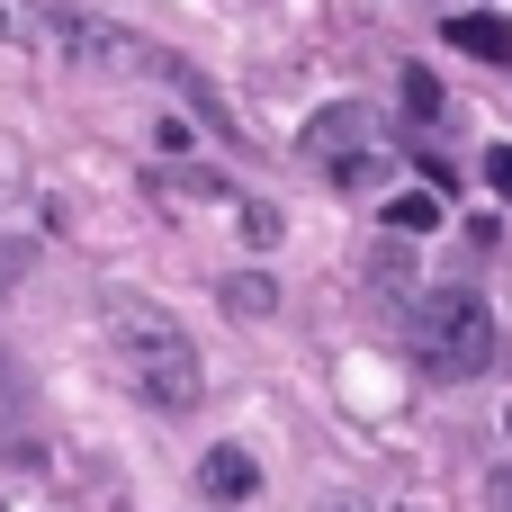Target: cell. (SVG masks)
I'll return each instance as SVG.
<instances>
[{
    "instance_id": "9",
    "label": "cell",
    "mask_w": 512,
    "mask_h": 512,
    "mask_svg": "<svg viewBox=\"0 0 512 512\" xmlns=\"http://www.w3.org/2000/svg\"><path fill=\"white\" fill-rule=\"evenodd\" d=\"M225 306H234V315H270V306H279V288H270L261 270H243V279H225Z\"/></svg>"
},
{
    "instance_id": "4",
    "label": "cell",
    "mask_w": 512,
    "mask_h": 512,
    "mask_svg": "<svg viewBox=\"0 0 512 512\" xmlns=\"http://www.w3.org/2000/svg\"><path fill=\"white\" fill-rule=\"evenodd\" d=\"M198 495H207V504H252V495H261V459L234 450V441H216V450L198 459Z\"/></svg>"
},
{
    "instance_id": "8",
    "label": "cell",
    "mask_w": 512,
    "mask_h": 512,
    "mask_svg": "<svg viewBox=\"0 0 512 512\" xmlns=\"http://www.w3.org/2000/svg\"><path fill=\"white\" fill-rule=\"evenodd\" d=\"M441 198H450V189H414V198H387V225H396V234H432V225H441Z\"/></svg>"
},
{
    "instance_id": "5",
    "label": "cell",
    "mask_w": 512,
    "mask_h": 512,
    "mask_svg": "<svg viewBox=\"0 0 512 512\" xmlns=\"http://www.w3.org/2000/svg\"><path fill=\"white\" fill-rule=\"evenodd\" d=\"M360 144H369V108H351V99L306 126V153H315V162H342V153H360Z\"/></svg>"
},
{
    "instance_id": "10",
    "label": "cell",
    "mask_w": 512,
    "mask_h": 512,
    "mask_svg": "<svg viewBox=\"0 0 512 512\" xmlns=\"http://www.w3.org/2000/svg\"><path fill=\"white\" fill-rule=\"evenodd\" d=\"M36 27H45V9H36V0H0V45H27Z\"/></svg>"
},
{
    "instance_id": "15",
    "label": "cell",
    "mask_w": 512,
    "mask_h": 512,
    "mask_svg": "<svg viewBox=\"0 0 512 512\" xmlns=\"http://www.w3.org/2000/svg\"><path fill=\"white\" fill-rule=\"evenodd\" d=\"M486 512H512V468H495V477H486Z\"/></svg>"
},
{
    "instance_id": "12",
    "label": "cell",
    "mask_w": 512,
    "mask_h": 512,
    "mask_svg": "<svg viewBox=\"0 0 512 512\" xmlns=\"http://www.w3.org/2000/svg\"><path fill=\"white\" fill-rule=\"evenodd\" d=\"M405 108H414V117H441V81H432V72H405Z\"/></svg>"
},
{
    "instance_id": "13",
    "label": "cell",
    "mask_w": 512,
    "mask_h": 512,
    "mask_svg": "<svg viewBox=\"0 0 512 512\" xmlns=\"http://www.w3.org/2000/svg\"><path fill=\"white\" fill-rule=\"evenodd\" d=\"M243 234L252 243H279V207H243Z\"/></svg>"
},
{
    "instance_id": "6",
    "label": "cell",
    "mask_w": 512,
    "mask_h": 512,
    "mask_svg": "<svg viewBox=\"0 0 512 512\" xmlns=\"http://www.w3.org/2000/svg\"><path fill=\"white\" fill-rule=\"evenodd\" d=\"M441 36H450L459 54H477V63H512V27H504V18H486V9H459Z\"/></svg>"
},
{
    "instance_id": "2",
    "label": "cell",
    "mask_w": 512,
    "mask_h": 512,
    "mask_svg": "<svg viewBox=\"0 0 512 512\" xmlns=\"http://www.w3.org/2000/svg\"><path fill=\"white\" fill-rule=\"evenodd\" d=\"M414 360H423V378H441V387L486 378V369H495V306L468 297V288L423 297V315H414Z\"/></svg>"
},
{
    "instance_id": "11",
    "label": "cell",
    "mask_w": 512,
    "mask_h": 512,
    "mask_svg": "<svg viewBox=\"0 0 512 512\" xmlns=\"http://www.w3.org/2000/svg\"><path fill=\"white\" fill-rule=\"evenodd\" d=\"M162 189H180V198H234L216 171H162Z\"/></svg>"
},
{
    "instance_id": "1",
    "label": "cell",
    "mask_w": 512,
    "mask_h": 512,
    "mask_svg": "<svg viewBox=\"0 0 512 512\" xmlns=\"http://www.w3.org/2000/svg\"><path fill=\"white\" fill-rule=\"evenodd\" d=\"M108 342H117V369L144 387V405L153 414H198V342L162 315V306H135V297H117L108 306Z\"/></svg>"
},
{
    "instance_id": "7",
    "label": "cell",
    "mask_w": 512,
    "mask_h": 512,
    "mask_svg": "<svg viewBox=\"0 0 512 512\" xmlns=\"http://www.w3.org/2000/svg\"><path fill=\"white\" fill-rule=\"evenodd\" d=\"M333 171V189H378L387 171H396V153L387 144H360V153H342V162H324Z\"/></svg>"
},
{
    "instance_id": "14",
    "label": "cell",
    "mask_w": 512,
    "mask_h": 512,
    "mask_svg": "<svg viewBox=\"0 0 512 512\" xmlns=\"http://www.w3.org/2000/svg\"><path fill=\"white\" fill-rule=\"evenodd\" d=\"M486 180H495V198H512V144H495V153H486Z\"/></svg>"
},
{
    "instance_id": "16",
    "label": "cell",
    "mask_w": 512,
    "mask_h": 512,
    "mask_svg": "<svg viewBox=\"0 0 512 512\" xmlns=\"http://www.w3.org/2000/svg\"><path fill=\"white\" fill-rule=\"evenodd\" d=\"M0 405H9V369H0Z\"/></svg>"
},
{
    "instance_id": "3",
    "label": "cell",
    "mask_w": 512,
    "mask_h": 512,
    "mask_svg": "<svg viewBox=\"0 0 512 512\" xmlns=\"http://www.w3.org/2000/svg\"><path fill=\"white\" fill-rule=\"evenodd\" d=\"M45 36H54L81 72H144V63H153V45H135V36L99 27V18H72V9H54V18H45Z\"/></svg>"
}]
</instances>
